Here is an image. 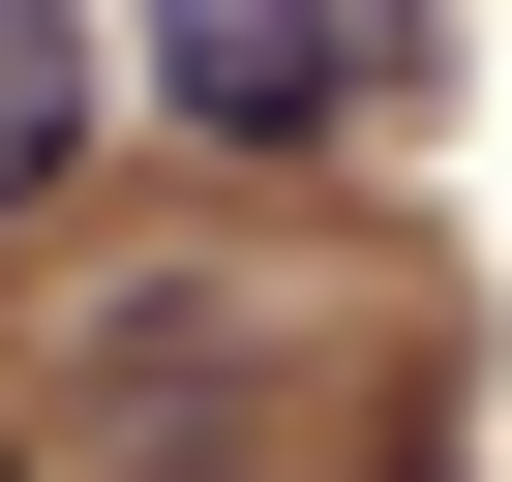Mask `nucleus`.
<instances>
[{
  "mask_svg": "<svg viewBox=\"0 0 512 482\" xmlns=\"http://www.w3.org/2000/svg\"><path fill=\"white\" fill-rule=\"evenodd\" d=\"M91 211V0H0V272Z\"/></svg>",
  "mask_w": 512,
  "mask_h": 482,
  "instance_id": "obj_3",
  "label": "nucleus"
},
{
  "mask_svg": "<svg viewBox=\"0 0 512 482\" xmlns=\"http://www.w3.org/2000/svg\"><path fill=\"white\" fill-rule=\"evenodd\" d=\"M0 482H31V452H0Z\"/></svg>",
  "mask_w": 512,
  "mask_h": 482,
  "instance_id": "obj_4",
  "label": "nucleus"
},
{
  "mask_svg": "<svg viewBox=\"0 0 512 482\" xmlns=\"http://www.w3.org/2000/svg\"><path fill=\"white\" fill-rule=\"evenodd\" d=\"M151 91H181L211 181H302V151L392 121V0H151Z\"/></svg>",
  "mask_w": 512,
  "mask_h": 482,
  "instance_id": "obj_2",
  "label": "nucleus"
},
{
  "mask_svg": "<svg viewBox=\"0 0 512 482\" xmlns=\"http://www.w3.org/2000/svg\"><path fill=\"white\" fill-rule=\"evenodd\" d=\"M31 392L91 482H241L272 452V241H31Z\"/></svg>",
  "mask_w": 512,
  "mask_h": 482,
  "instance_id": "obj_1",
  "label": "nucleus"
}]
</instances>
